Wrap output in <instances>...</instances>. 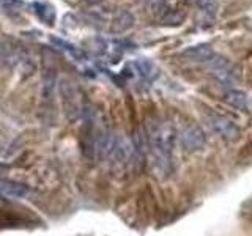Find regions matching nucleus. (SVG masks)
Listing matches in <instances>:
<instances>
[{"label":"nucleus","instance_id":"1","mask_svg":"<svg viewBox=\"0 0 252 236\" xmlns=\"http://www.w3.org/2000/svg\"><path fill=\"white\" fill-rule=\"evenodd\" d=\"M148 161L153 175L167 178L173 172V148L177 142V131L167 120L155 118L147 124Z\"/></svg>","mask_w":252,"mask_h":236},{"label":"nucleus","instance_id":"2","mask_svg":"<svg viewBox=\"0 0 252 236\" xmlns=\"http://www.w3.org/2000/svg\"><path fill=\"white\" fill-rule=\"evenodd\" d=\"M207 68L211 71V76L215 77V81L220 85L232 87L240 81V73L230 61H228L222 55H213V57L205 63Z\"/></svg>","mask_w":252,"mask_h":236},{"label":"nucleus","instance_id":"3","mask_svg":"<svg viewBox=\"0 0 252 236\" xmlns=\"http://www.w3.org/2000/svg\"><path fill=\"white\" fill-rule=\"evenodd\" d=\"M180 145L188 153H195L207 144V136H205L203 129L197 124H188L180 131Z\"/></svg>","mask_w":252,"mask_h":236},{"label":"nucleus","instance_id":"4","mask_svg":"<svg viewBox=\"0 0 252 236\" xmlns=\"http://www.w3.org/2000/svg\"><path fill=\"white\" fill-rule=\"evenodd\" d=\"M109 157L115 165H126L134 161V145L125 136H115Z\"/></svg>","mask_w":252,"mask_h":236},{"label":"nucleus","instance_id":"5","mask_svg":"<svg viewBox=\"0 0 252 236\" xmlns=\"http://www.w3.org/2000/svg\"><path fill=\"white\" fill-rule=\"evenodd\" d=\"M208 123L211 126V129L215 131L218 136L222 137L224 140L233 142L240 137V128L236 126V123L224 115L211 114L208 117Z\"/></svg>","mask_w":252,"mask_h":236},{"label":"nucleus","instance_id":"6","mask_svg":"<svg viewBox=\"0 0 252 236\" xmlns=\"http://www.w3.org/2000/svg\"><path fill=\"white\" fill-rule=\"evenodd\" d=\"M181 55L191 61L207 63L213 55H215V51H213V47L210 44H195V46H191V47H188V49H185Z\"/></svg>","mask_w":252,"mask_h":236},{"label":"nucleus","instance_id":"7","mask_svg":"<svg viewBox=\"0 0 252 236\" xmlns=\"http://www.w3.org/2000/svg\"><path fill=\"white\" fill-rule=\"evenodd\" d=\"M134 14L128 10H120L112 19V26L110 31L112 33H125L126 30H129L134 26Z\"/></svg>","mask_w":252,"mask_h":236},{"label":"nucleus","instance_id":"8","mask_svg":"<svg viewBox=\"0 0 252 236\" xmlns=\"http://www.w3.org/2000/svg\"><path fill=\"white\" fill-rule=\"evenodd\" d=\"M0 191L8 197L19 199V197H26L29 194V187L21 184V183H16V181L0 179Z\"/></svg>","mask_w":252,"mask_h":236},{"label":"nucleus","instance_id":"9","mask_svg":"<svg viewBox=\"0 0 252 236\" xmlns=\"http://www.w3.org/2000/svg\"><path fill=\"white\" fill-rule=\"evenodd\" d=\"M225 101L227 104H230L235 109H240V110H246L249 107V98L248 94L241 91V90H233L230 88L225 93Z\"/></svg>","mask_w":252,"mask_h":236},{"label":"nucleus","instance_id":"10","mask_svg":"<svg viewBox=\"0 0 252 236\" xmlns=\"http://www.w3.org/2000/svg\"><path fill=\"white\" fill-rule=\"evenodd\" d=\"M186 19V11L183 10H167L165 14L159 19L161 26H169V27H177L181 26Z\"/></svg>","mask_w":252,"mask_h":236},{"label":"nucleus","instance_id":"11","mask_svg":"<svg viewBox=\"0 0 252 236\" xmlns=\"http://www.w3.org/2000/svg\"><path fill=\"white\" fill-rule=\"evenodd\" d=\"M136 68L139 69V73H140V76L144 77V79H153L155 77V71H156V68H155V65L150 60H147V59H140V60H137L136 61Z\"/></svg>","mask_w":252,"mask_h":236},{"label":"nucleus","instance_id":"12","mask_svg":"<svg viewBox=\"0 0 252 236\" xmlns=\"http://www.w3.org/2000/svg\"><path fill=\"white\" fill-rule=\"evenodd\" d=\"M148 10L152 13L153 18L161 19L165 14V11H167V3H165V0H150Z\"/></svg>","mask_w":252,"mask_h":236},{"label":"nucleus","instance_id":"13","mask_svg":"<svg viewBox=\"0 0 252 236\" xmlns=\"http://www.w3.org/2000/svg\"><path fill=\"white\" fill-rule=\"evenodd\" d=\"M189 5H197V6H205L208 3H213V2H218V0H186Z\"/></svg>","mask_w":252,"mask_h":236},{"label":"nucleus","instance_id":"14","mask_svg":"<svg viewBox=\"0 0 252 236\" xmlns=\"http://www.w3.org/2000/svg\"><path fill=\"white\" fill-rule=\"evenodd\" d=\"M85 3H89V5H98V3H101L102 0H84Z\"/></svg>","mask_w":252,"mask_h":236}]
</instances>
